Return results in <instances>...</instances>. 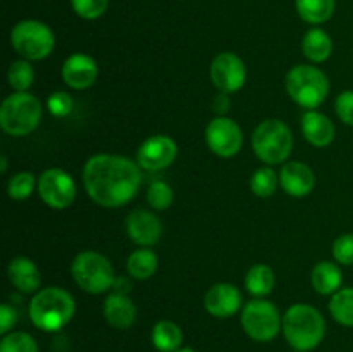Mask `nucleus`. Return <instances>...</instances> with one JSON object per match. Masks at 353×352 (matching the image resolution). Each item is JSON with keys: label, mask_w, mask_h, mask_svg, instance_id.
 I'll list each match as a JSON object with an SVG mask.
<instances>
[{"label": "nucleus", "mask_w": 353, "mask_h": 352, "mask_svg": "<svg viewBox=\"0 0 353 352\" xmlns=\"http://www.w3.org/2000/svg\"><path fill=\"white\" fill-rule=\"evenodd\" d=\"M140 182L138 164L123 155L97 154L83 168V183L90 199L109 209L133 200Z\"/></svg>", "instance_id": "f257e3e1"}, {"label": "nucleus", "mask_w": 353, "mask_h": 352, "mask_svg": "<svg viewBox=\"0 0 353 352\" xmlns=\"http://www.w3.org/2000/svg\"><path fill=\"white\" fill-rule=\"evenodd\" d=\"M76 302L71 293L59 286H47L34 293L30 302V320L38 330L59 331L72 320Z\"/></svg>", "instance_id": "f03ea898"}, {"label": "nucleus", "mask_w": 353, "mask_h": 352, "mask_svg": "<svg viewBox=\"0 0 353 352\" xmlns=\"http://www.w3.org/2000/svg\"><path fill=\"white\" fill-rule=\"evenodd\" d=\"M283 333L295 351H314L326 335V321L316 307L295 304L283 316Z\"/></svg>", "instance_id": "7ed1b4c3"}, {"label": "nucleus", "mask_w": 353, "mask_h": 352, "mask_svg": "<svg viewBox=\"0 0 353 352\" xmlns=\"http://www.w3.org/2000/svg\"><path fill=\"white\" fill-rule=\"evenodd\" d=\"M285 85L293 102L307 110L319 107L330 93V79L316 66L299 64L292 68L286 75Z\"/></svg>", "instance_id": "20e7f679"}, {"label": "nucleus", "mask_w": 353, "mask_h": 352, "mask_svg": "<svg viewBox=\"0 0 353 352\" xmlns=\"http://www.w3.org/2000/svg\"><path fill=\"white\" fill-rule=\"evenodd\" d=\"M41 121V102L28 92H16L0 107V126L10 137H26Z\"/></svg>", "instance_id": "39448f33"}, {"label": "nucleus", "mask_w": 353, "mask_h": 352, "mask_svg": "<svg viewBox=\"0 0 353 352\" xmlns=\"http://www.w3.org/2000/svg\"><path fill=\"white\" fill-rule=\"evenodd\" d=\"M252 147L255 155L265 164H281L292 154L293 135L283 121L265 119L255 128Z\"/></svg>", "instance_id": "423d86ee"}, {"label": "nucleus", "mask_w": 353, "mask_h": 352, "mask_svg": "<svg viewBox=\"0 0 353 352\" xmlns=\"http://www.w3.org/2000/svg\"><path fill=\"white\" fill-rule=\"evenodd\" d=\"M71 275L76 285L88 293L107 292L116 282L110 261L95 251L79 252L71 264Z\"/></svg>", "instance_id": "0eeeda50"}, {"label": "nucleus", "mask_w": 353, "mask_h": 352, "mask_svg": "<svg viewBox=\"0 0 353 352\" xmlns=\"http://www.w3.org/2000/svg\"><path fill=\"white\" fill-rule=\"evenodd\" d=\"M10 45L26 61H41L54 50L55 35L41 21L24 19L10 31Z\"/></svg>", "instance_id": "6e6552de"}, {"label": "nucleus", "mask_w": 353, "mask_h": 352, "mask_svg": "<svg viewBox=\"0 0 353 352\" xmlns=\"http://www.w3.org/2000/svg\"><path fill=\"white\" fill-rule=\"evenodd\" d=\"M241 326L252 340L271 342L283 328V317L272 302L254 299L241 311Z\"/></svg>", "instance_id": "1a4fd4ad"}, {"label": "nucleus", "mask_w": 353, "mask_h": 352, "mask_svg": "<svg viewBox=\"0 0 353 352\" xmlns=\"http://www.w3.org/2000/svg\"><path fill=\"white\" fill-rule=\"evenodd\" d=\"M38 195L52 209H68L76 199V183L64 169H45L38 176Z\"/></svg>", "instance_id": "9d476101"}, {"label": "nucleus", "mask_w": 353, "mask_h": 352, "mask_svg": "<svg viewBox=\"0 0 353 352\" xmlns=\"http://www.w3.org/2000/svg\"><path fill=\"white\" fill-rule=\"evenodd\" d=\"M207 147L219 157H233L243 145V133L233 119L217 116L205 128Z\"/></svg>", "instance_id": "9b49d317"}, {"label": "nucleus", "mask_w": 353, "mask_h": 352, "mask_svg": "<svg viewBox=\"0 0 353 352\" xmlns=\"http://www.w3.org/2000/svg\"><path fill=\"white\" fill-rule=\"evenodd\" d=\"M210 79L219 92L234 93L247 81V68L233 52H221L210 64Z\"/></svg>", "instance_id": "f8f14e48"}, {"label": "nucleus", "mask_w": 353, "mask_h": 352, "mask_svg": "<svg viewBox=\"0 0 353 352\" xmlns=\"http://www.w3.org/2000/svg\"><path fill=\"white\" fill-rule=\"evenodd\" d=\"M178 155V145L168 135H154L140 145L137 162L145 171L157 173L169 168Z\"/></svg>", "instance_id": "ddd939ff"}, {"label": "nucleus", "mask_w": 353, "mask_h": 352, "mask_svg": "<svg viewBox=\"0 0 353 352\" xmlns=\"http://www.w3.org/2000/svg\"><path fill=\"white\" fill-rule=\"evenodd\" d=\"M241 302H243L241 292L231 283H216L207 290L205 299H203L207 313L221 320L234 316L240 311Z\"/></svg>", "instance_id": "4468645a"}, {"label": "nucleus", "mask_w": 353, "mask_h": 352, "mask_svg": "<svg viewBox=\"0 0 353 352\" xmlns=\"http://www.w3.org/2000/svg\"><path fill=\"white\" fill-rule=\"evenodd\" d=\"M99 66L88 54H72L62 64V79L72 90H85L97 81Z\"/></svg>", "instance_id": "2eb2a0df"}, {"label": "nucleus", "mask_w": 353, "mask_h": 352, "mask_svg": "<svg viewBox=\"0 0 353 352\" xmlns=\"http://www.w3.org/2000/svg\"><path fill=\"white\" fill-rule=\"evenodd\" d=\"M128 237L138 245L152 247L162 237V223L154 213L145 209H137L130 213L126 219Z\"/></svg>", "instance_id": "dca6fc26"}, {"label": "nucleus", "mask_w": 353, "mask_h": 352, "mask_svg": "<svg viewBox=\"0 0 353 352\" xmlns=\"http://www.w3.org/2000/svg\"><path fill=\"white\" fill-rule=\"evenodd\" d=\"M279 185L288 195L305 197L316 186V175L303 162L290 161L279 171Z\"/></svg>", "instance_id": "f3484780"}, {"label": "nucleus", "mask_w": 353, "mask_h": 352, "mask_svg": "<svg viewBox=\"0 0 353 352\" xmlns=\"http://www.w3.org/2000/svg\"><path fill=\"white\" fill-rule=\"evenodd\" d=\"M103 317L112 328L128 330L137 320V306L128 293L114 292L103 302Z\"/></svg>", "instance_id": "a211bd4d"}, {"label": "nucleus", "mask_w": 353, "mask_h": 352, "mask_svg": "<svg viewBox=\"0 0 353 352\" xmlns=\"http://www.w3.org/2000/svg\"><path fill=\"white\" fill-rule=\"evenodd\" d=\"M7 276L14 289H17L23 293H37L41 285V273L38 266L31 259L14 257L7 266Z\"/></svg>", "instance_id": "6ab92c4d"}, {"label": "nucleus", "mask_w": 353, "mask_h": 352, "mask_svg": "<svg viewBox=\"0 0 353 352\" xmlns=\"http://www.w3.org/2000/svg\"><path fill=\"white\" fill-rule=\"evenodd\" d=\"M303 137L314 147H327L334 140V124L319 110H307L302 116Z\"/></svg>", "instance_id": "aec40b11"}, {"label": "nucleus", "mask_w": 353, "mask_h": 352, "mask_svg": "<svg viewBox=\"0 0 353 352\" xmlns=\"http://www.w3.org/2000/svg\"><path fill=\"white\" fill-rule=\"evenodd\" d=\"M343 275L334 262L323 261L312 269V286L321 295H333L341 289Z\"/></svg>", "instance_id": "412c9836"}, {"label": "nucleus", "mask_w": 353, "mask_h": 352, "mask_svg": "<svg viewBox=\"0 0 353 352\" xmlns=\"http://www.w3.org/2000/svg\"><path fill=\"white\" fill-rule=\"evenodd\" d=\"M302 50L309 61L324 62L333 54V40L324 30L312 28L303 35Z\"/></svg>", "instance_id": "4be33fe9"}, {"label": "nucleus", "mask_w": 353, "mask_h": 352, "mask_svg": "<svg viewBox=\"0 0 353 352\" xmlns=\"http://www.w3.org/2000/svg\"><path fill=\"white\" fill-rule=\"evenodd\" d=\"M152 344L159 352H176L183 344V331L174 321L162 320L152 328Z\"/></svg>", "instance_id": "5701e85b"}, {"label": "nucleus", "mask_w": 353, "mask_h": 352, "mask_svg": "<svg viewBox=\"0 0 353 352\" xmlns=\"http://www.w3.org/2000/svg\"><path fill=\"white\" fill-rule=\"evenodd\" d=\"M295 6L305 23L323 24L333 17L336 0H295Z\"/></svg>", "instance_id": "b1692460"}, {"label": "nucleus", "mask_w": 353, "mask_h": 352, "mask_svg": "<svg viewBox=\"0 0 353 352\" xmlns=\"http://www.w3.org/2000/svg\"><path fill=\"white\" fill-rule=\"evenodd\" d=\"M276 285V276L271 266L255 264L248 269L245 276V286L254 297H264L272 292Z\"/></svg>", "instance_id": "393cba45"}, {"label": "nucleus", "mask_w": 353, "mask_h": 352, "mask_svg": "<svg viewBox=\"0 0 353 352\" xmlns=\"http://www.w3.org/2000/svg\"><path fill=\"white\" fill-rule=\"evenodd\" d=\"M157 254L152 248L143 247L131 252V255L128 257L126 268L130 276H133L134 280H147L154 276V273L157 271Z\"/></svg>", "instance_id": "a878e982"}, {"label": "nucleus", "mask_w": 353, "mask_h": 352, "mask_svg": "<svg viewBox=\"0 0 353 352\" xmlns=\"http://www.w3.org/2000/svg\"><path fill=\"white\" fill-rule=\"evenodd\" d=\"M330 313L336 323L353 328V286L340 289L330 300Z\"/></svg>", "instance_id": "bb28decb"}, {"label": "nucleus", "mask_w": 353, "mask_h": 352, "mask_svg": "<svg viewBox=\"0 0 353 352\" xmlns=\"http://www.w3.org/2000/svg\"><path fill=\"white\" fill-rule=\"evenodd\" d=\"M7 79H9V85L12 86L16 92H28V88L33 85L34 79L33 66H31L30 61H26V59L14 61L12 64H10L9 71H7Z\"/></svg>", "instance_id": "cd10ccee"}, {"label": "nucleus", "mask_w": 353, "mask_h": 352, "mask_svg": "<svg viewBox=\"0 0 353 352\" xmlns=\"http://www.w3.org/2000/svg\"><path fill=\"white\" fill-rule=\"evenodd\" d=\"M279 183V175H276V171L272 168H259L257 171L252 175L250 178V190L257 197H271L276 192Z\"/></svg>", "instance_id": "c85d7f7f"}, {"label": "nucleus", "mask_w": 353, "mask_h": 352, "mask_svg": "<svg viewBox=\"0 0 353 352\" xmlns=\"http://www.w3.org/2000/svg\"><path fill=\"white\" fill-rule=\"evenodd\" d=\"M38 186V179L34 178L33 173L21 171L14 175L7 183V193L12 200H24L34 192Z\"/></svg>", "instance_id": "c756f323"}, {"label": "nucleus", "mask_w": 353, "mask_h": 352, "mask_svg": "<svg viewBox=\"0 0 353 352\" xmlns=\"http://www.w3.org/2000/svg\"><path fill=\"white\" fill-rule=\"evenodd\" d=\"M0 352H38V345L26 331H10L3 335Z\"/></svg>", "instance_id": "7c9ffc66"}, {"label": "nucleus", "mask_w": 353, "mask_h": 352, "mask_svg": "<svg viewBox=\"0 0 353 352\" xmlns=\"http://www.w3.org/2000/svg\"><path fill=\"white\" fill-rule=\"evenodd\" d=\"M147 200L152 206V209L164 211L168 207H171L172 200H174V192H172L171 186L168 185L162 179L152 183L147 190Z\"/></svg>", "instance_id": "2f4dec72"}, {"label": "nucleus", "mask_w": 353, "mask_h": 352, "mask_svg": "<svg viewBox=\"0 0 353 352\" xmlns=\"http://www.w3.org/2000/svg\"><path fill=\"white\" fill-rule=\"evenodd\" d=\"M71 7L83 19H99L105 14L109 0H71Z\"/></svg>", "instance_id": "473e14b6"}, {"label": "nucleus", "mask_w": 353, "mask_h": 352, "mask_svg": "<svg viewBox=\"0 0 353 352\" xmlns=\"http://www.w3.org/2000/svg\"><path fill=\"white\" fill-rule=\"evenodd\" d=\"M333 257L340 264L352 266L353 264V233L341 235L333 244Z\"/></svg>", "instance_id": "72a5a7b5"}, {"label": "nucleus", "mask_w": 353, "mask_h": 352, "mask_svg": "<svg viewBox=\"0 0 353 352\" xmlns=\"http://www.w3.org/2000/svg\"><path fill=\"white\" fill-rule=\"evenodd\" d=\"M47 107L54 116L64 117L71 113L72 99L65 92H54L47 100Z\"/></svg>", "instance_id": "f704fd0d"}, {"label": "nucleus", "mask_w": 353, "mask_h": 352, "mask_svg": "<svg viewBox=\"0 0 353 352\" xmlns=\"http://www.w3.org/2000/svg\"><path fill=\"white\" fill-rule=\"evenodd\" d=\"M336 114L340 121H343L348 126H353V90H345L336 97Z\"/></svg>", "instance_id": "c9c22d12"}, {"label": "nucleus", "mask_w": 353, "mask_h": 352, "mask_svg": "<svg viewBox=\"0 0 353 352\" xmlns=\"http://www.w3.org/2000/svg\"><path fill=\"white\" fill-rule=\"evenodd\" d=\"M17 321V313L14 307L7 306V304H2L0 306V333L7 335Z\"/></svg>", "instance_id": "e433bc0d"}, {"label": "nucleus", "mask_w": 353, "mask_h": 352, "mask_svg": "<svg viewBox=\"0 0 353 352\" xmlns=\"http://www.w3.org/2000/svg\"><path fill=\"white\" fill-rule=\"evenodd\" d=\"M212 107L219 116H224V114L230 110V93H224V92L217 93L216 99H214L212 102Z\"/></svg>", "instance_id": "4c0bfd02"}, {"label": "nucleus", "mask_w": 353, "mask_h": 352, "mask_svg": "<svg viewBox=\"0 0 353 352\" xmlns=\"http://www.w3.org/2000/svg\"><path fill=\"white\" fill-rule=\"evenodd\" d=\"M114 290H116L117 293H128L131 290V283L128 282V280H123V278H116V282H114Z\"/></svg>", "instance_id": "58836bf2"}, {"label": "nucleus", "mask_w": 353, "mask_h": 352, "mask_svg": "<svg viewBox=\"0 0 353 352\" xmlns=\"http://www.w3.org/2000/svg\"><path fill=\"white\" fill-rule=\"evenodd\" d=\"M0 166H2V173H6L7 171V157L6 155H2V159H0Z\"/></svg>", "instance_id": "ea45409f"}, {"label": "nucleus", "mask_w": 353, "mask_h": 352, "mask_svg": "<svg viewBox=\"0 0 353 352\" xmlns=\"http://www.w3.org/2000/svg\"><path fill=\"white\" fill-rule=\"evenodd\" d=\"M176 352H193L192 349H179V351H176Z\"/></svg>", "instance_id": "a19ab883"}]
</instances>
